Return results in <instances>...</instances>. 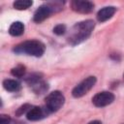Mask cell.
Masks as SVG:
<instances>
[{"mask_svg": "<svg viewBox=\"0 0 124 124\" xmlns=\"http://www.w3.org/2000/svg\"><path fill=\"white\" fill-rule=\"evenodd\" d=\"M93 28H94V21L90 19L76 23L73 26L68 36L69 43L73 46L81 43L90 36Z\"/></svg>", "mask_w": 124, "mask_h": 124, "instance_id": "1", "label": "cell"}, {"mask_svg": "<svg viewBox=\"0 0 124 124\" xmlns=\"http://www.w3.org/2000/svg\"><path fill=\"white\" fill-rule=\"evenodd\" d=\"M45 45L37 40H30L23 42L22 44L18 45L15 47V51L17 53H26L28 55L40 57L45 52Z\"/></svg>", "mask_w": 124, "mask_h": 124, "instance_id": "2", "label": "cell"}, {"mask_svg": "<svg viewBox=\"0 0 124 124\" xmlns=\"http://www.w3.org/2000/svg\"><path fill=\"white\" fill-rule=\"evenodd\" d=\"M65 102V97L60 91H53L46 97V107L48 111L58 110Z\"/></svg>", "mask_w": 124, "mask_h": 124, "instance_id": "3", "label": "cell"}, {"mask_svg": "<svg viewBox=\"0 0 124 124\" xmlns=\"http://www.w3.org/2000/svg\"><path fill=\"white\" fill-rule=\"evenodd\" d=\"M96 83V78L95 77H88L85 79H83L81 82H79L72 91V94L75 98H79L85 95Z\"/></svg>", "mask_w": 124, "mask_h": 124, "instance_id": "4", "label": "cell"}, {"mask_svg": "<svg viewBox=\"0 0 124 124\" xmlns=\"http://www.w3.org/2000/svg\"><path fill=\"white\" fill-rule=\"evenodd\" d=\"M114 100V95L110 92L108 91H103V92H99L97 93L93 98H92V103L98 107V108H102V107H106L109 104H111Z\"/></svg>", "mask_w": 124, "mask_h": 124, "instance_id": "5", "label": "cell"}, {"mask_svg": "<svg viewBox=\"0 0 124 124\" xmlns=\"http://www.w3.org/2000/svg\"><path fill=\"white\" fill-rule=\"evenodd\" d=\"M71 7L76 12H78V13H81V14H87V13H90L93 10L94 5L90 1L75 0V1H72Z\"/></svg>", "mask_w": 124, "mask_h": 124, "instance_id": "6", "label": "cell"}, {"mask_svg": "<svg viewBox=\"0 0 124 124\" xmlns=\"http://www.w3.org/2000/svg\"><path fill=\"white\" fill-rule=\"evenodd\" d=\"M51 13H52V8H51L48 4L42 5V6H40V7L36 10V12H35V14H34L33 19H34L35 22L40 23V22L44 21L46 17H48Z\"/></svg>", "mask_w": 124, "mask_h": 124, "instance_id": "7", "label": "cell"}, {"mask_svg": "<svg viewBox=\"0 0 124 124\" xmlns=\"http://www.w3.org/2000/svg\"><path fill=\"white\" fill-rule=\"evenodd\" d=\"M45 115H46V111L40 107H32L26 113L27 119L31 121L42 119L43 117H45Z\"/></svg>", "mask_w": 124, "mask_h": 124, "instance_id": "8", "label": "cell"}, {"mask_svg": "<svg viewBox=\"0 0 124 124\" xmlns=\"http://www.w3.org/2000/svg\"><path fill=\"white\" fill-rule=\"evenodd\" d=\"M116 9L115 7H112V6H109V7H105L103 9H101L98 14H97V18L100 22H104L108 19H109L115 13Z\"/></svg>", "mask_w": 124, "mask_h": 124, "instance_id": "9", "label": "cell"}, {"mask_svg": "<svg viewBox=\"0 0 124 124\" xmlns=\"http://www.w3.org/2000/svg\"><path fill=\"white\" fill-rule=\"evenodd\" d=\"M24 32V25L20 21H15L9 28V33L12 36H20Z\"/></svg>", "mask_w": 124, "mask_h": 124, "instance_id": "10", "label": "cell"}, {"mask_svg": "<svg viewBox=\"0 0 124 124\" xmlns=\"http://www.w3.org/2000/svg\"><path fill=\"white\" fill-rule=\"evenodd\" d=\"M3 86L6 90L10 92H16L20 89V84L15 79H5L3 81Z\"/></svg>", "mask_w": 124, "mask_h": 124, "instance_id": "11", "label": "cell"}, {"mask_svg": "<svg viewBox=\"0 0 124 124\" xmlns=\"http://www.w3.org/2000/svg\"><path fill=\"white\" fill-rule=\"evenodd\" d=\"M33 2L30 0H17L14 2V8L16 10H26L30 6H32Z\"/></svg>", "mask_w": 124, "mask_h": 124, "instance_id": "12", "label": "cell"}, {"mask_svg": "<svg viewBox=\"0 0 124 124\" xmlns=\"http://www.w3.org/2000/svg\"><path fill=\"white\" fill-rule=\"evenodd\" d=\"M11 73H12L13 76H15L16 78H21L25 74V67L22 66V65H18V66L13 68L12 71H11Z\"/></svg>", "mask_w": 124, "mask_h": 124, "instance_id": "13", "label": "cell"}, {"mask_svg": "<svg viewBox=\"0 0 124 124\" xmlns=\"http://www.w3.org/2000/svg\"><path fill=\"white\" fill-rule=\"evenodd\" d=\"M53 32L56 35H63L66 32V26L64 24H57L54 28H53Z\"/></svg>", "mask_w": 124, "mask_h": 124, "instance_id": "14", "label": "cell"}, {"mask_svg": "<svg viewBox=\"0 0 124 124\" xmlns=\"http://www.w3.org/2000/svg\"><path fill=\"white\" fill-rule=\"evenodd\" d=\"M31 108H32V107H31L30 105H27V104H26V105H23V106H21V107L16 110V115H21V114H23L24 112L27 113V111H28Z\"/></svg>", "mask_w": 124, "mask_h": 124, "instance_id": "15", "label": "cell"}, {"mask_svg": "<svg viewBox=\"0 0 124 124\" xmlns=\"http://www.w3.org/2000/svg\"><path fill=\"white\" fill-rule=\"evenodd\" d=\"M11 121V118L8 115H4L2 114L0 116V124H8Z\"/></svg>", "mask_w": 124, "mask_h": 124, "instance_id": "16", "label": "cell"}, {"mask_svg": "<svg viewBox=\"0 0 124 124\" xmlns=\"http://www.w3.org/2000/svg\"><path fill=\"white\" fill-rule=\"evenodd\" d=\"M88 124H102V122H101V121H98V120H94V121L89 122Z\"/></svg>", "mask_w": 124, "mask_h": 124, "instance_id": "17", "label": "cell"}, {"mask_svg": "<svg viewBox=\"0 0 124 124\" xmlns=\"http://www.w3.org/2000/svg\"><path fill=\"white\" fill-rule=\"evenodd\" d=\"M8 124H24V123H21V122H17V121H16V122H15V121L11 120V121H10Z\"/></svg>", "mask_w": 124, "mask_h": 124, "instance_id": "18", "label": "cell"}]
</instances>
